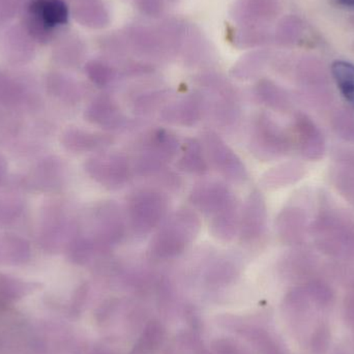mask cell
I'll return each mask as SVG.
<instances>
[{"instance_id": "cell-39", "label": "cell", "mask_w": 354, "mask_h": 354, "mask_svg": "<svg viewBox=\"0 0 354 354\" xmlns=\"http://www.w3.org/2000/svg\"><path fill=\"white\" fill-rule=\"evenodd\" d=\"M24 97V89L18 82L0 72V105L15 106Z\"/></svg>"}, {"instance_id": "cell-3", "label": "cell", "mask_w": 354, "mask_h": 354, "mask_svg": "<svg viewBox=\"0 0 354 354\" xmlns=\"http://www.w3.org/2000/svg\"><path fill=\"white\" fill-rule=\"evenodd\" d=\"M199 228V218L195 212L178 210L153 237L149 248L151 255L162 260L177 257L194 241Z\"/></svg>"}, {"instance_id": "cell-51", "label": "cell", "mask_w": 354, "mask_h": 354, "mask_svg": "<svg viewBox=\"0 0 354 354\" xmlns=\"http://www.w3.org/2000/svg\"><path fill=\"white\" fill-rule=\"evenodd\" d=\"M196 354H212L209 353V351H207V349L203 348V347H200L199 349H198L197 351H196Z\"/></svg>"}, {"instance_id": "cell-32", "label": "cell", "mask_w": 354, "mask_h": 354, "mask_svg": "<svg viewBox=\"0 0 354 354\" xmlns=\"http://www.w3.org/2000/svg\"><path fill=\"white\" fill-rule=\"evenodd\" d=\"M239 228V221L237 218L236 206H233L214 216L210 224L212 235L222 241L233 239Z\"/></svg>"}, {"instance_id": "cell-22", "label": "cell", "mask_w": 354, "mask_h": 354, "mask_svg": "<svg viewBox=\"0 0 354 354\" xmlns=\"http://www.w3.org/2000/svg\"><path fill=\"white\" fill-rule=\"evenodd\" d=\"M255 93L258 100L270 109L286 112L292 107L289 93L274 81L262 79L256 85Z\"/></svg>"}, {"instance_id": "cell-37", "label": "cell", "mask_w": 354, "mask_h": 354, "mask_svg": "<svg viewBox=\"0 0 354 354\" xmlns=\"http://www.w3.org/2000/svg\"><path fill=\"white\" fill-rule=\"evenodd\" d=\"M85 72L89 80L100 87H105L113 82L116 72L110 64L101 60H91L85 66Z\"/></svg>"}, {"instance_id": "cell-49", "label": "cell", "mask_w": 354, "mask_h": 354, "mask_svg": "<svg viewBox=\"0 0 354 354\" xmlns=\"http://www.w3.org/2000/svg\"><path fill=\"white\" fill-rule=\"evenodd\" d=\"M337 6L341 8H349V10H354V0H334Z\"/></svg>"}, {"instance_id": "cell-5", "label": "cell", "mask_w": 354, "mask_h": 354, "mask_svg": "<svg viewBox=\"0 0 354 354\" xmlns=\"http://www.w3.org/2000/svg\"><path fill=\"white\" fill-rule=\"evenodd\" d=\"M295 75L308 103L322 108L332 103L328 75L322 60L314 56H305L297 62Z\"/></svg>"}, {"instance_id": "cell-16", "label": "cell", "mask_w": 354, "mask_h": 354, "mask_svg": "<svg viewBox=\"0 0 354 354\" xmlns=\"http://www.w3.org/2000/svg\"><path fill=\"white\" fill-rule=\"evenodd\" d=\"M330 178L339 194L354 207V151L343 149L336 153Z\"/></svg>"}, {"instance_id": "cell-8", "label": "cell", "mask_w": 354, "mask_h": 354, "mask_svg": "<svg viewBox=\"0 0 354 354\" xmlns=\"http://www.w3.org/2000/svg\"><path fill=\"white\" fill-rule=\"evenodd\" d=\"M85 170L91 178L109 189H118L128 181L130 166L128 160L120 153H109L89 159Z\"/></svg>"}, {"instance_id": "cell-31", "label": "cell", "mask_w": 354, "mask_h": 354, "mask_svg": "<svg viewBox=\"0 0 354 354\" xmlns=\"http://www.w3.org/2000/svg\"><path fill=\"white\" fill-rule=\"evenodd\" d=\"M236 332L250 341L260 354H283L282 348L274 337L263 328L243 326Z\"/></svg>"}, {"instance_id": "cell-34", "label": "cell", "mask_w": 354, "mask_h": 354, "mask_svg": "<svg viewBox=\"0 0 354 354\" xmlns=\"http://www.w3.org/2000/svg\"><path fill=\"white\" fill-rule=\"evenodd\" d=\"M29 254L30 247L25 239L12 235L0 236V256H3L8 261H24Z\"/></svg>"}, {"instance_id": "cell-46", "label": "cell", "mask_w": 354, "mask_h": 354, "mask_svg": "<svg viewBox=\"0 0 354 354\" xmlns=\"http://www.w3.org/2000/svg\"><path fill=\"white\" fill-rule=\"evenodd\" d=\"M137 6L142 14L151 18H158L163 12L164 0H136Z\"/></svg>"}, {"instance_id": "cell-29", "label": "cell", "mask_w": 354, "mask_h": 354, "mask_svg": "<svg viewBox=\"0 0 354 354\" xmlns=\"http://www.w3.org/2000/svg\"><path fill=\"white\" fill-rule=\"evenodd\" d=\"M46 85L52 95L59 97L62 101L75 103L80 97L78 84L60 73H50L46 79Z\"/></svg>"}, {"instance_id": "cell-28", "label": "cell", "mask_w": 354, "mask_h": 354, "mask_svg": "<svg viewBox=\"0 0 354 354\" xmlns=\"http://www.w3.org/2000/svg\"><path fill=\"white\" fill-rule=\"evenodd\" d=\"M330 73L342 97L354 107V64L336 60L330 66Z\"/></svg>"}, {"instance_id": "cell-18", "label": "cell", "mask_w": 354, "mask_h": 354, "mask_svg": "<svg viewBox=\"0 0 354 354\" xmlns=\"http://www.w3.org/2000/svg\"><path fill=\"white\" fill-rule=\"evenodd\" d=\"M202 110L203 99L201 95H193L176 104L167 106L162 112V118L171 124L191 127L199 122Z\"/></svg>"}, {"instance_id": "cell-50", "label": "cell", "mask_w": 354, "mask_h": 354, "mask_svg": "<svg viewBox=\"0 0 354 354\" xmlns=\"http://www.w3.org/2000/svg\"><path fill=\"white\" fill-rule=\"evenodd\" d=\"M6 172V163L1 157H0V181L2 180Z\"/></svg>"}, {"instance_id": "cell-2", "label": "cell", "mask_w": 354, "mask_h": 354, "mask_svg": "<svg viewBox=\"0 0 354 354\" xmlns=\"http://www.w3.org/2000/svg\"><path fill=\"white\" fill-rule=\"evenodd\" d=\"M68 19L70 8L64 0H30L25 6L21 25L35 43L47 45Z\"/></svg>"}, {"instance_id": "cell-38", "label": "cell", "mask_w": 354, "mask_h": 354, "mask_svg": "<svg viewBox=\"0 0 354 354\" xmlns=\"http://www.w3.org/2000/svg\"><path fill=\"white\" fill-rule=\"evenodd\" d=\"M236 274V268L229 260H218L206 274V282L209 286H222L232 281Z\"/></svg>"}, {"instance_id": "cell-20", "label": "cell", "mask_w": 354, "mask_h": 354, "mask_svg": "<svg viewBox=\"0 0 354 354\" xmlns=\"http://www.w3.org/2000/svg\"><path fill=\"white\" fill-rule=\"evenodd\" d=\"M72 12L77 22L88 28H104L110 22L103 0H73Z\"/></svg>"}, {"instance_id": "cell-4", "label": "cell", "mask_w": 354, "mask_h": 354, "mask_svg": "<svg viewBox=\"0 0 354 354\" xmlns=\"http://www.w3.org/2000/svg\"><path fill=\"white\" fill-rule=\"evenodd\" d=\"M251 145L259 159L272 160L286 156L291 149V140L274 118L262 112L254 120Z\"/></svg>"}, {"instance_id": "cell-15", "label": "cell", "mask_w": 354, "mask_h": 354, "mask_svg": "<svg viewBox=\"0 0 354 354\" xmlns=\"http://www.w3.org/2000/svg\"><path fill=\"white\" fill-rule=\"evenodd\" d=\"M35 44L22 25L10 27L3 37L4 55L10 64H28L35 57Z\"/></svg>"}, {"instance_id": "cell-41", "label": "cell", "mask_w": 354, "mask_h": 354, "mask_svg": "<svg viewBox=\"0 0 354 354\" xmlns=\"http://www.w3.org/2000/svg\"><path fill=\"white\" fill-rule=\"evenodd\" d=\"M330 328L326 322H322L310 333L308 346L312 354H326L330 344Z\"/></svg>"}, {"instance_id": "cell-47", "label": "cell", "mask_w": 354, "mask_h": 354, "mask_svg": "<svg viewBox=\"0 0 354 354\" xmlns=\"http://www.w3.org/2000/svg\"><path fill=\"white\" fill-rule=\"evenodd\" d=\"M212 348L214 354H243L241 346L232 339H216L212 343Z\"/></svg>"}, {"instance_id": "cell-45", "label": "cell", "mask_w": 354, "mask_h": 354, "mask_svg": "<svg viewBox=\"0 0 354 354\" xmlns=\"http://www.w3.org/2000/svg\"><path fill=\"white\" fill-rule=\"evenodd\" d=\"M343 315L347 326L354 333V280L349 284L343 303Z\"/></svg>"}, {"instance_id": "cell-17", "label": "cell", "mask_w": 354, "mask_h": 354, "mask_svg": "<svg viewBox=\"0 0 354 354\" xmlns=\"http://www.w3.org/2000/svg\"><path fill=\"white\" fill-rule=\"evenodd\" d=\"M85 118L91 124L108 130L122 128L126 122L118 104L107 95L93 100L85 110Z\"/></svg>"}, {"instance_id": "cell-40", "label": "cell", "mask_w": 354, "mask_h": 354, "mask_svg": "<svg viewBox=\"0 0 354 354\" xmlns=\"http://www.w3.org/2000/svg\"><path fill=\"white\" fill-rule=\"evenodd\" d=\"M95 252H102L93 239L78 237L72 241L70 245V255L73 261L78 264L88 262Z\"/></svg>"}, {"instance_id": "cell-53", "label": "cell", "mask_w": 354, "mask_h": 354, "mask_svg": "<svg viewBox=\"0 0 354 354\" xmlns=\"http://www.w3.org/2000/svg\"><path fill=\"white\" fill-rule=\"evenodd\" d=\"M353 51H354V41H353Z\"/></svg>"}, {"instance_id": "cell-48", "label": "cell", "mask_w": 354, "mask_h": 354, "mask_svg": "<svg viewBox=\"0 0 354 354\" xmlns=\"http://www.w3.org/2000/svg\"><path fill=\"white\" fill-rule=\"evenodd\" d=\"M19 212L20 210L14 204H0V225L8 224Z\"/></svg>"}, {"instance_id": "cell-7", "label": "cell", "mask_w": 354, "mask_h": 354, "mask_svg": "<svg viewBox=\"0 0 354 354\" xmlns=\"http://www.w3.org/2000/svg\"><path fill=\"white\" fill-rule=\"evenodd\" d=\"M204 142L210 161L221 174L233 183L245 181L248 171L245 164L221 137L209 131L204 134Z\"/></svg>"}, {"instance_id": "cell-42", "label": "cell", "mask_w": 354, "mask_h": 354, "mask_svg": "<svg viewBox=\"0 0 354 354\" xmlns=\"http://www.w3.org/2000/svg\"><path fill=\"white\" fill-rule=\"evenodd\" d=\"M201 342L196 335L183 334L178 337L176 344L168 346L164 354H196Z\"/></svg>"}, {"instance_id": "cell-52", "label": "cell", "mask_w": 354, "mask_h": 354, "mask_svg": "<svg viewBox=\"0 0 354 354\" xmlns=\"http://www.w3.org/2000/svg\"><path fill=\"white\" fill-rule=\"evenodd\" d=\"M97 354H112V353H109V351H101V353H99Z\"/></svg>"}, {"instance_id": "cell-35", "label": "cell", "mask_w": 354, "mask_h": 354, "mask_svg": "<svg viewBox=\"0 0 354 354\" xmlns=\"http://www.w3.org/2000/svg\"><path fill=\"white\" fill-rule=\"evenodd\" d=\"M330 126L335 134L346 141L354 143V114L344 108H338L330 115Z\"/></svg>"}, {"instance_id": "cell-33", "label": "cell", "mask_w": 354, "mask_h": 354, "mask_svg": "<svg viewBox=\"0 0 354 354\" xmlns=\"http://www.w3.org/2000/svg\"><path fill=\"white\" fill-rule=\"evenodd\" d=\"M268 58H270V54L266 51L249 54L235 64L232 70L233 75L239 79L253 78L258 73L261 72Z\"/></svg>"}, {"instance_id": "cell-25", "label": "cell", "mask_w": 354, "mask_h": 354, "mask_svg": "<svg viewBox=\"0 0 354 354\" xmlns=\"http://www.w3.org/2000/svg\"><path fill=\"white\" fill-rule=\"evenodd\" d=\"M85 48L81 39L76 37H68L56 44L53 58L60 66L73 68L78 66L84 56Z\"/></svg>"}, {"instance_id": "cell-43", "label": "cell", "mask_w": 354, "mask_h": 354, "mask_svg": "<svg viewBox=\"0 0 354 354\" xmlns=\"http://www.w3.org/2000/svg\"><path fill=\"white\" fill-rule=\"evenodd\" d=\"M39 172H41V176L37 174V177L47 187H56L62 178V166L55 160L46 161Z\"/></svg>"}, {"instance_id": "cell-36", "label": "cell", "mask_w": 354, "mask_h": 354, "mask_svg": "<svg viewBox=\"0 0 354 354\" xmlns=\"http://www.w3.org/2000/svg\"><path fill=\"white\" fill-rule=\"evenodd\" d=\"M235 46L239 48H254L268 43L270 33L262 26H241L233 35Z\"/></svg>"}, {"instance_id": "cell-1", "label": "cell", "mask_w": 354, "mask_h": 354, "mask_svg": "<svg viewBox=\"0 0 354 354\" xmlns=\"http://www.w3.org/2000/svg\"><path fill=\"white\" fill-rule=\"evenodd\" d=\"M318 251L334 259L354 260V218L338 208L322 209L309 228Z\"/></svg>"}, {"instance_id": "cell-9", "label": "cell", "mask_w": 354, "mask_h": 354, "mask_svg": "<svg viewBox=\"0 0 354 354\" xmlns=\"http://www.w3.org/2000/svg\"><path fill=\"white\" fill-rule=\"evenodd\" d=\"M189 200L197 209L212 216L235 206L234 198L230 189L216 181L196 185L192 189Z\"/></svg>"}, {"instance_id": "cell-21", "label": "cell", "mask_w": 354, "mask_h": 354, "mask_svg": "<svg viewBox=\"0 0 354 354\" xmlns=\"http://www.w3.org/2000/svg\"><path fill=\"white\" fill-rule=\"evenodd\" d=\"M317 268V258L307 250H292L287 253L281 261V270L285 276L295 280L310 278Z\"/></svg>"}, {"instance_id": "cell-12", "label": "cell", "mask_w": 354, "mask_h": 354, "mask_svg": "<svg viewBox=\"0 0 354 354\" xmlns=\"http://www.w3.org/2000/svg\"><path fill=\"white\" fill-rule=\"evenodd\" d=\"M95 241L101 251L122 243L126 233L122 214L116 204L105 203L97 209Z\"/></svg>"}, {"instance_id": "cell-27", "label": "cell", "mask_w": 354, "mask_h": 354, "mask_svg": "<svg viewBox=\"0 0 354 354\" xmlns=\"http://www.w3.org/2000/svg\"><path fill=\"white\" fill-rule=\"evenodd\" d=\"M305 32V24L299 17L288 15L279 21L274 30V41L281 46L297 45Z\"/></svg>"}, {"instance_id": "cell-23", "label": "cell", "mask_w": 354, "mask_h": 354, "mask_svg": "<svg viewBox=\"0 0 354 354\" xmlns=\"http://www.w3.org/2000/svg\"><path fill=\"white\" fill-rule=\"evenodd\" d=\"M305 176V167L297 162H289L272 168L263 176V183L270 189L288 187L301 180Z\"/></svg>"}, {"instance_id": "cell-10", "label": "cell", "mask_w": 354, "mask_h": 354, "mask_svg": "<svg viewBox=\"0 0 354 354\" xmlns=\"http://www.w3.org/2000/svg\"><path fill=\"white\" fill-rule=\"evenodd\" d=\"M280 10V0H237L231 17L241 26H263L277 18Z\"/></svg>"}, {"instance_id": "cell-30", "label": "cell", "mask_w": 354, "mask_h": 354, "mask_svg": "<svg viewBox=\"0 0 354 354\" xmlns=\"http://www.w3.org/2000/svg\"><path fill=\"white\" fill-rule=\"evenodd\" d=\"M179 167L187 174L202 176L208 170L207 162L203 155V147L196 139L185 143V151L179 161Z\"/></svg>"}, {"instance_id": "cell-24", "label": "cell", "mask_w": 354, "mask_h": 354, "mask_svg": "<svg viewBox=\"0 0 354 354\" xmlns=\"http://www.w3.org/2000/svg\"><path fill=\"white\" fill-rule=\"evenodd\" d=\"M178 149L179 142L176 135L166 129H158L151 134L147 151L167 163L176 157Z\"/></svg>"}, {"instance_id": "cell-26", "label": "cell", "mask_w": 354, "mask_h": 354, "mask_svg": "<svg viewBox=\"0 0 354 354\" xmlns=\"http://www.w3.org/2000/svg\"><path fill=\"white\" fill-rule=\"evenodd\" d=\"M164 339L165 330L163 326L157 320H151L145 326L131 354H156L163 344Z\"/></svg>"}, {"instance_id": "cell-19", "label": "cell", "mask_w": 354, "mask_h": 354, "mask_svg": "<svg viewBox=\"0 0 354 354\" xmlns=\"http://www.w3.org/2000/svg\"><path fill=\"white\" fill-rule=\"evenodd\" d=\"M62 145L75 153L101 151L112 143L109 135L87 132L80 129H68L62 135Z\"/></svg>"}, {"instance_id": "cell-44", "label": "cell", "mask_w": 354, "mask_h": 354, "mask_svg": "<svg viewBox=\"0 0 354 354\" xmlns=\"http://www.w3.org/2000/svg\"><path fill=\"white\" fill-rule=\"evenodd\" d=\"M26 6V0H0V26L10 22Z\"/></svg>"}, {"instance_id": "cell-14", "label": "cell", "mask_w": 354, "mask_h": 354, "mask_svg": "<svg viewBox=\"0 0 354 354\" xmlns=\"http://www.w3.org/2000/svg\"><path fill=\"white\" fill-rule=\"evenodd\" d=\"M277 232L283 243L299 245L307 234V214L297 206H288L279 214L276 222Z\"/></svg>"}, {"instance_id": "cell-6", "label": "cell", "mask_w": 354, "mask_h": 354, "mask_svg": "<svg viewBox=\"0 0 354 354\" xmlns=\"http://www.w3.org/2000/svg\"><path fill=\"white\" fill-rule=\"evenodd\" d=\"M129 218L135 232L147 234L161 223L167 210V200L159 192H137L129 202Z\"/></svg>"}, {"instance_id": "cell-11", "label": "cell", "mask_w": 354, "mask_h": 354, "mask_svg": "<svg viewBox=\"0 0 354 354\" xmlns=\"http://www.w3.org/2000/svg\"><path fill=\"white\" fill-rule=\"evenodd\" d=\"M293 127L301 155L310 161L322 160L326 153V140L315 122L307 114L297 112Z\"/></svg>"}, {"instance_id": "cell-13", "label": "cell", "mask_w": 354, "mask_h": 354, "mask_svg": "<svg viewBox=\"0 0 354 354\" xmlns=\"http://www.w3.org/2000/svg\"><path fill=\"white\" fill-rule=\"evenodd\" d=\"M266 220L268 210L263 196L259 191L252 192L245 201L239 221L241 241L247 243L258 241L266 231Z\"/></svg>"}]
</instances>
